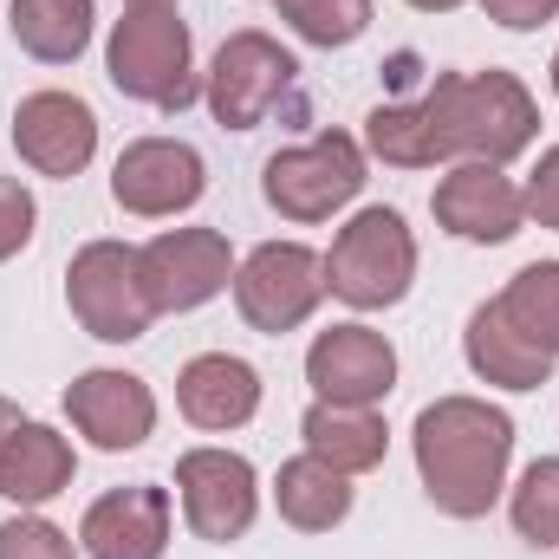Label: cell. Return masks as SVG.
<instances>
[{
	"label": "cell",
	"mask_w": 559,
	"mask_h": 559,
	"mask_svg": "<svg viewBox=\"0 0 559 559\" xmlns=\"http://www.w3.org/2000/svg\"><path fill=\"white\" fill-rule=\"evenodd\" d=\"M274 508H280V521L299 527V534H332L352 514V475H338L332 462H319V455L299 449L293 462H280Z\"/></svg>",
	"instance_id": "obj_23"
},
{
	"label": "cell",
	"mask_w": 559,
	"mask_h": 559,
	"mask_svg": "<svg viewBox=\"0 0 559 559\" xmlns=\"http://www.w3.org/2000/svg\"><path fill=\"white\" fill-rule=\"evenodd\" d=\"M176 501H182V521L195 540L228 547L261 521V475L248 455L209 442V449L176 455Z\"/></svg>",
	"instance_id": "obj_9"
},
{
	"label": "cell",
	"mask_w": 559,
	"mask_h": 559,
	"mask_svg": "<svg viewBox=\"0 0 559 559\" xmlns=\"http://www.w3.org/2000/svg\"><path fill=\"white\" fill-rule=\"evenodd\" d=\"M299 442H306V455L332 462L338 475H371L384 462V449H391V429H384L378 411H352V404H319L312 397V411L299 417Z\"/></svg>",
	"instance_id": "obj_22"
},
{
	"label": "cell",
	"mask_w": 559,
	"mask_h": 559,
	"mask_svg": "<svg viewBox=\"0 0 559 559\" xmlns=\"http://www.w3.org/2000/svg\"><path fill=\"white\" fill-rule=\"evenodd\" d=\"M0 559H79V540L52 527L46 514L20 508L13 521H0Z\"/></svg>",
	"instance_id": "obj_27"
},
{
	"label": "cell",
	"mask_w": 559,
	"mask_h": 559,
	"mask_svg": "<svg viewBox=\"0 0 559 559\" xmlns=\"http://www.w3.org/2000/svg\"><path fill=\"white\" fill-rule=\"evenodd\" d=\"M124 7H176V0H124Z\"/></svg>",
	"instance_id": "obj_33"
},
{
	"label": "cell",
	"mask_w": 559,
	"mask_h": 559,
	"mask_svg": "<svg viewBox=\"0 0 559 559\" xmlns=\"http://www.w3.org/2000/svg\"><path fill=\"white\" fill-rule=\"evenodd\" d=\"M306 384H312L319 404L378 411L397 391V345L378 325L345 319V325H332V332H319L306 345Z\"/></svg>",
	"instance_id": "obj_12"
},
{
	"label": "cell",
	"mask_w": 559,
	"mask_h": 559,
	"mask_svg": "<svg viewBox=\"0 0 559 559\" xmlns=\"http://www.w3.org/2000/svg\"><path fill=\"white\" fill-rule=\"evenodd\" d=\"M33 222H39V209H33V195H26V182L0 176V261L26 254V241H33Z\"/></svg>",
	"instance_id": "obj_28"
},
{
	"label": "cell",
	"mask_w": 559,
	"mask_h": 559,
	"mask_svg": "<svg viewBox=\"0 0 559 559\" xmlns=\"http://www.w3.org/2000/svg\"><path fill=\"white\" fill-rule=\"evenodd\" d=\"M495 306H501V319H508L514 332H527L540 352L559 358V261L521 267V274L495 293Z\"/></svg>",
	"instance_id": "obj_24"
},
{
	"label": "cell",
	"mask_w": 559,
	"mask_h": 559,
	"mask_svg": "<svg viewBox=\"0 0 559 559\" xmlns=\"http://www.w3.org/2000/svg\"><path fill=\"white\" fill-rule=\"evenodd\" d=\"M105 79L150 111H189L202 98L195 39L176 7H131L105 39Z\"/></svg>",
	"instance_id": "obj_3"
},
{
	"label": "cell",
	"mask_w": 559,
	"mask_h": 559,
	"mask_svg": "<svg viewBox=\"0 0 559 559\" xmlns=\"http://www.w3.org/2000/svg\"><path fill=\"white\" fill-rule=\"evenodd\" d=\"M411 455L417 481L436 514L449 521H481L508 495V462H514V417L488 397H436L411 423Z\"/></svg>",
	"instance_id": "obj_1"
},
{
	"label": "cell",
	"mask_w": 559,
	"mask_h": 559,
	"mask_svg": "<svg viewBox=\"0 0 559 559\" xmlns=\"http://www.w3.org/2000/svg\"><path fill=\"white\" fill-rule=\"evenodd\" d=\"M521 195H527V222H540V228L559 235V143L540 150V163H534V176L521 182Z\"/></svg>",
	"instance_id": "obj_29"
},
{
	"label": "cell",
	"mask_w": 559,
	"mask_h": 559,
	"mask_svg": "<svg viewBox=\"0 0 559 559\" xmlns=\"http://www.w3.org/2000/svg\"><path fill=\"white\" fill-rule=\"evenodd\" d=\"M138 267H143V293L163 312H195L209 299H222L235 286V248L222 228H163L156 241L138 248Z\"/></svg>",
	"instance_id": "obj_10"
},
{
	"label": "cell",
	"mask_w": 559,
	"mask_h": 559,
	"mask_svg": "<svg viewBox=\"0 0 559 559\" xmlns=\"http://www.w3.org/2000/svg\"><path fill=\"white\" fill-rule=\"evenodd\" d=\"M462 358H468V371H475L481 384H495V391H540V384L554 378V365H559L554 352H540L527 332H514V325L501 319L495 299L468 312Z\"/></svg>",
	"instance_id": "obj_18"
},
{
	"label": "cell",
	"mask_w": 559,
	"mask_h": 559,
	"mask_svg": "<svg viewBox=\"0 0 559 559\" xmlns=\"http://www.w3.org/2000/svg\"><path fill=\"white\" fill-rule=\"evenodd\" d=\"M475 7L508 33H540L547 20H559V0H475Z\"/></svg>",
	"instance_id": "obj_30"
},
{
	"label": "cell",
	"mask_w": 559,
	"mask_h": 559,
	"mask_svg": "<svg viewBox=\"0 0 559 559\" xmlns=\"http://www.w3.org/2000/svg\"><path fill=\"white\" fill-rule=\"evenodd\" d=\"M293 85H299V59L274 33L241 26V33H228L215 46V59L202 72V105H209V118L222 131H254L293 98Z\"/></svg>",
	"instance_id": "obj_6"
},
{
	"label": "cell",
	"mask_w": 559,
	"mask_h": 559,
	"mask_svg": "<svg viewBox=\"0 0 559 559\" xmlns=\"http://www.w3.org/2000/svg\"><path fill=\"white\" fill-rule=\"evenodd\" d=\"M508 521L527 547H559V455H540L508 481Z\"/></svg>",
	"instance_id": "obj_25"
},
{
	"label": "cell",
	"mask_w": 559,
	"mask_h": 559,
	"mask_svg": "<svg viewBox=\"0 0 559 559\" xmlns=\"http://www.w3.org/2000/svg\"><path fill=\"white\" fill-rule=\"evenodd\" d=\"M429 215L442 235H455L468 248H501L527 228V195L501 163H449L436 176Z\"/></svg>",
	"instance_id": "obj_11"
},
{
	"label": "cell",
	"mask_w": 559,
	"mask_h": 559,
	"mask_svg": "<svg viewBox=\"0 0 559 559\" xmlns=\"http://www.w3.org/2000/svg\"><path fill=\"white\" fill-rule=\"evenodd\" d=\"M325 299V254L306 241H261L241 267H235V306L254 332H299Z\"/></svg>",
	"instance_id": "obj_8"
},
{
	"label": "cell",
	"mask_w": 559,
	"mask_h": 559,
	"mask_svg": "<svg viewBox=\"0 0 559 559\" xmlns=\"http://www.w3.org/2000/svg\"><path fill=\"white\" fill-rule=\"evenodd\" d=\"M176 534V501L156 481L111 488L85 508L79 521V554L85 559H163Z\"/></svg>",
	"instance_id": "obj_16"
},
{
	"label": "cell",
	"mask_w": 559,
	"mask_h": 559,
	"mask_svg": "<svg viewBox=\"0 0 559 559\" xmlns=\"http://www.w3.org/2000/svg\"><path fill=\"white\" fill-rule=\"evenodd\" d=\"M176 411L209 436H228L261 417V371L235 352H195L176 371Z\"/></svg>",
	"instance_id": "obj_17"
},
{
	"label": "cell",
	"mask_w": 559,
	"mask_h": 559,
	"mask_svg": "<svg viewBox=\"0 0 559 559\" xmlns=\"http://www.w3.org/2000/svg\"><path fill=\"white\" fill-rule=\"evenodd\" d=\"M66 417H72V429L92 449L124 455V449H143L156 436V391L143 384L138 371L98 365V371H79L66 384Z\"/></svg>",
	"instance_id": "obj_15"
},
{
	"label": "cell",
	"mask_w": 559,
	"mask_h": 559,
	"mask_svg": "<svg viewBox=\"0 0 559 559\" xmlns=\"http://www.w3.org/2000/svg\"><path fill=\"white\" fill-rule=\"evenodd\" d=\"M72 475H79V449L52 423H20L0 449V495L13 508H46L52 495L72 488Z\"/></svg>",
	"instance_id": "obj_19"
},
{
	"label": "cell",
	"mask_w": 559,
	"mask_h": 559,
	"mask_svg": "<svg viewBox=\"0 0 559 559\" xmlns=\"http://www.w3.org/2000/svg\"><path fill=\"white\" fill-rule=\"evenodd\" d=\"M202 189H209V163L182 138H138L111 163V202L138 222H169V215L195 209Z\"/></svg>",
	"instance_id": "obj_13"
},
{
	"label": "cell",
	"mask_w": 559,
	"mask_h": 559,
	"mask_svg": "<svg viewBox=\"0 0 559 559\" xmlns=\"http://www.w3.org/2000/svg\"><path fill=\"white\" fill-rule=\"evenodd\" d=\"M365 156L391 163V169H449V138H442V111L423 85L417 98H397V105H378L365 118Z\"/></svg>",
	"instance_id": "obj_20"
},
{
	"label": "cell",
	"mask_w": 559,
	"mask_h": 559,
	"mask_svg": "<svg viewBox=\"0 0 559 559\" xmlns=\"http://www.w3.org/2000/svg\"><path fill=\"white\" fill-rule=\"evenodd\" d=\"M20 404H13V397H0V449H7V436H13V429H20Z\"/></svg>",
	"instance_id": "obj_31"
},
{
	"label": "cell",
	"mask_w": 559,
	"mask_h": 559,
	"mask_svg": "<svg viewBox=\"0 0 559 559\" xmlns=\"http://www.w3.org/2000/svg\"><path fill=\"white\" fill-rule=\"evenodd\" d=\"M13 150L33 176H52V182H72L92 169L98 156V111L79 98V92H26L13 105Z\"/></svg>",
	"instance_id": "obj_14"
},
{
	"label": "cell",
	"mask_w": 559,
	"mask_h": 559,
	"mask_svg": "<svg viewBox=\"0 0 559 559\" xmlns=\"http://www.w3.org/2000/svg\"><path fill=\"white\" fill-rule=\"evenodd\" d=\"M7 33L39 66H79L98 33V7L92 0H7Z\"/></svg>",
	"instance_id": "obj_21"
},
{
	"label": "cell",
	"mask_w": 559,
	"mask_h": 559,
	"mask_svg": "<svg viewBox=\"0 0 559 559\" xmlns=\"http://www.w3.org/2000/svg\"><path fill=\"white\" fill-rule=\"evenodd\" d=\"M429 98L442 111L449 163H514L540 138V105L514 72H436Z\"/></svg>",
	"instance_id": "obj_2"
},
{
	"label": "cell",
	"mask_w": 559,
	"mask_h": 559,
	"mask_svg": "<svg viewBox=\"0 0 559 559\" xmlns=\"http://www.w3.org/2000/svg\"><path fill=\"white\" fill-rule=\"evenodd\" d=\"M411 280H417V235H411V222H404L397 209H384V202L358 209V215L332 235V248H325V293L345 299L352 312H384V306H397V299L411 293Z\"/></svg>",
	"instance_id": "obj_4"
},
{
	"label": "cell",
	"mask_w": 559,
	"mask_h": 559,
	"mask_svg": "<svg viewBox=\"0 0 559 559\" xmlns=\"http://www.w3.org/2000/svg\"><path fill=\"white\" fill-rule=\"evenodd\" d=\"M554 98H559V52H554Z\"/></svg>",
	"instance_id": "obj_34"
},
{
	"label": "cell",
	"mask_w": 559,
	"mask_h": 559,
	"mask_svg": "<svg viewBox=\"0 0 559 559\" xmlns=\"http://www.w3.org/2000/svg\"><path fill=\"white\" fill-rule=\"evenodd\" d=\"M404 7H417V13H455V7H468V0H404Z\"/></svg>",
	"instance_id": "obj_32"
},
{
	"label": "cell",
	"mask_w": 559,
	"mask_h": 559,
	"mask_svg": "<svg viewBox=\"0 0 559 559\" xmlns=\"http://www.w3.org/2000/svg\"><path fill=\"white\" fill-rule=\"evenodd\" d=\"M365 182H371V156H365V143L352 131H319L306 143H286L261 169L267 209L280 222H299V228L332 222L338 209H352Z\"/></svg>",
	"instance_id": "obj_5"
},
{
	"label": "cell",
	"mask_w": 559,
	"mask_h": 559,
	"mask_svg": "<svg viewBox=\"0 0 559 559\" xmlns=\"http://www.w3.org/2000/svg\"><path fill=\"white\" fill-rule=\"evenodd\" d=\"M274 7L306 46H325V52L365 39V26H371V0H274Z\"/></svg>",
	"instance_id": "obj_26"
},
{
	"label": "cell",
	"mask_w": 559,
	"mask_h": 559,
	"mask_svg": "<svg viewBox=\"0 0 559 559\" xmlns=\"http://www.w3.org/2000/svg\"><path fill=\"white\" fill-rule=\"evenodd\" d=\"M66 306L98 345H131L156 325V306L143 293V267L131 241H85L66 267Z\"/></svg>",
	"instance_id": "obj_7"
}]
</instances>
